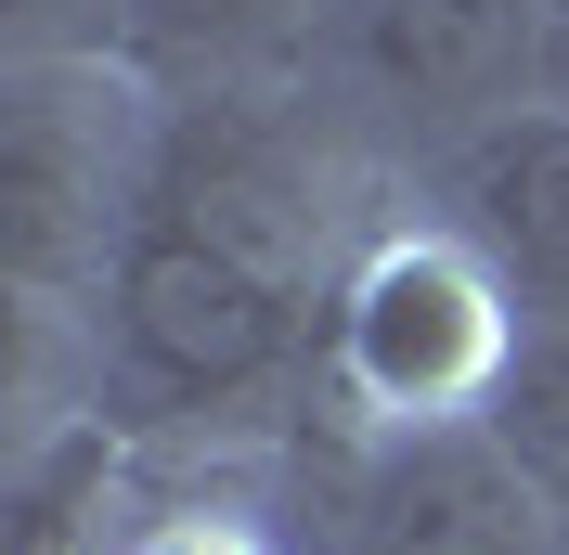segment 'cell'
<instances>
[{
	"mask_svg": "<svg viewBox=\"0 0 569 555\" xmlns=\"http://www.w3.org/2000/svg\"><path fill=\"white\" fill-rule=\"evenodd\" d=\"M284 387H323V297L142 208L91 311V401L130 440H156V426H233Z\"/></svg>",
	"mask_w": 569,
	"mask_h": 555,
	"instance_id": "7a4b0ae2",
	"label": "cell"
},
{
	"mask_svg": "<svg viewBox=\"0 0 569 555\" xmlns=\"http://www.w3.org/2000/svg\"><path fill=\"white\" fill-rule=\"evenodd\" d=\"M169 91L130 65H0V284H13V414H91V311L156 194ZM13 426V440H27Z\"/></svg>",
	"mask_w": 569,
	"mask_h": 555,
	"instance_id": "6da1fadb",
	"label": "cell"
},
{
	"mask_svg": "<svg viewBox=\"0 0 569 555\" xmlns=\"http://www.w3.org/2000/svg\"><path fill=\"white\" fill-rule=\"evenodd\" d=\"M337 555H569V529L492 414H440L337 440Z\"/></svg>",
	"mask_w": 569,
	"mask_h": 555,
	"instance_id": "5b68a950",
	"label": "cell"
},
{
	"mask_svg": "<svg viewBox=\"0 0 569 555\" xmlns=\"http://www.w3.org/2000/svg\"><path fill=\"white\" fill-rule=\"evenodd\" d=\"M350 0H130V52L117 65L169 104H220V91H311L337 65Z\"/></svg>",
	"mask_w": 569,
	"mask_h": 555,
	"instance_id": "52a82bcc",
	"label": "cell"
},
{
	"mask_svg": "<svg viewBox=\"0 0 569 555\" xmlns=\"http://www.w3.org/2000/svg\"><path fill=\"white\" fill-rule=\"evenodd\" d=\"M415 194L505 272V297L531 323H569V104L492 117V130L453 142L440 169H415Z\"/></svg>",
	"mask_w": 569,
	"mask_h": 555,
	"instance_id": "8992f818",
	"label": "cell"
},
{
	"mask_svg": "<svg viewBox=\"0 0 569 555\" xmlns=\"http://www.w3.org/2000/svg\"><path fill=\"white\" fill-rule=\"evenodd\" d=\"M518 336H531V311L505 297V272L401 181V208L362 233V259L323 297V426L350 440V426L492 414Z\"/></svg>",
	"mask_w": 569,
	"mask_h": 555,
	"instance_id": "3957f363",
	"label": "cell"
},
{
	"mask_svg": "<svg viewBox=\"0 0 569 555\" xmlns=\"http://www.w3.org/2000/svg\"><path fill=\"white\" fill-rule=\"evenodd\" d=\"M543 104H569V27H543Z\"/></svg>",
	"mask_w": 569,
	"mask_h": 555,
	"instance_id": "8fae6325",
	"label": "cell"
},
{
	"mask_svg": "<svg viewBox=\"0 0 569 555\" xmlns=\"http://www.w3.org/2000/svg\"><path fill=\"white\" fill-rule=\"evenodd\" d=\"M492 440L531 465V491L569 529V323H531V336H518V362H505V387H492Z\"/></svg>",
	"mask_w": 569,
	"mask_h": 555,
	"instance_id": "ba28073f",
	"label": "cell"
},
{
	"mask_svg": "<svg viewBox=\"0 0 569 555\" xmlns=\"http://www.w3.org/2000/svg\"><path fill=\"white\" fill-rule=\"evenodd\" d=\"M130 0H0V65H117Z\"/></svg>",
	"mask_w": 569,
	"mask_h": 555,
	"instance_id": "9c48e42d",
	"label": "cell"
},
{
	"mask_svg": "<svg viewBox=\"0 0 569 555\" xmlns=\"http://www.w3.org/2000/svg\"><path fill=\"white\" fill-rule=\"evenodd\" d=\"M323 91L415 181L453 142H479L492 117L543 104V13L531 0H350Z\"/></svg>",
	"mask_w": 569,
	"mask_h": 555,
	"instance_id": "277c9868",
	"label": "cell"
},
{
	"mask_svg": "<svg viewBox=\"0 0 569 555\" xmlns=\"http://www.w3.org/2000/svg\"><path fill=\"white\" fill-rule=\"evenodd\" d=\"M104 555H284V543H272V517H259V504L194 491V504H130V529H117Z\"/></svg>",
	"mask_w": 569,
	"mask_h": 555,
	"instance_id": "30bf717a",
	"label": "cell"
}]
</instances>
